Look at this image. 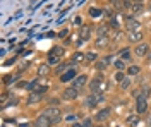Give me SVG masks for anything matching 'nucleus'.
<instances>
[{
    "label": "nucleus",
    "instance_id": "1",
    "mask_svg": "<svg viewBox=\"0 0 151 127\" xmlns=\"http://www.w3.org/2000/svg\"><path fill=\"white\" fill-rule=\"evenodd\" d=\"M43 113H45L47 117H50V120H52V126L58 124V122H60V118H62V117H60V110H58L57 107H48Z\"/></svg>",
    "mask_w": 151,
    "mask_h": 127
},
{
    "label": "nucleus",
    "instance_id": "2",
    "mask_svg": "<svg viewBox=\"0 0 151 127\" xmlns=\"http://www.w3.org/2000/svg\"><path fill=\"white\" fill-rule=\"evenodd\" d=\"M146 108H148V100H146V96H137V100H136V112L137 113H144Z\"/></svg>",
    "mask_w": 151,
    "mask_h": 127
},
{
    "label": "nucleus",
    "instance_id": "3",
    "mask_svg": "<svg viewBox=\"0 0 151 127\" xmlns=\"http://www.w3.org/2000/svg\"><path fill=\"white\" fill-rule=\"evenodd\" d=\"M50 126H52V120H50V117H47L45 113L40 115V117L35 120V127H50Z\"/></svg>",
    "mask_w": 151,
    "mask_h": 127
},
{
    "label": "nucleus",
    "instance_id": "4",
    "mask_svg": "<svg viewBox=\"0 0 151 127\" xmlns=\"http://www.w3.org/2000/svg\"><path fill=\"white\" fill-rule=\"evenodd\" d=\"M125 26H127V29L132 33V31H139L141 22H139V21H136L134 17H127V19H125Z\"/></svg>",
    "mask_w": 151,
    "mask_h": 127
},
{
    "label": "nucleus",
    "instance_id": "5",
    "mask_svg": "<svg viewBox=\"0 0 151 127\" xmlns=\"http://www.w3.org/2000/svg\"><path fill=\"white\" fill-rule=\"evenodd\" d=\"M89 89H91L93 93H98V91H103V89H105V84L101 83V77L93 79V81H91V86H89Z\"/></svg>",
    "mask_w": 151,
    "mask_h": 127
},
{
    "label": "nucleus",
    "instance_id": "6",
    "mask_svg": "<svg viewBox=\"0 0 151 127\" xmlns=\"http://www.w3.org/2000/svg\"><path fill=\"white\" fill-rule=\"evenodd\" d=\"M148 52H150V48H148L146 43H139V45L136 47V55H137V57H144V55H148Z\"/></svg>",
    "mask_w": 151,
    "mask_h": 127
},
{
    "label": "nucleus",
    "instance_id": "7",
    "mask_svg": "<svg viewBox=\"0 0 151 127\" xmlns=\"http://www.w3.org/2000/svg\"><path fill=\"white\" fill-rule=\"evenodd\" d=\"M64 98L69 100V101L76 100V98H77V89H76V88H67L65 91H64Z\"/></svg>",
    "mask_w": 151,
    "mask_h": 127
},
{
    "label": "nucleus",
    "instance_id": "8",
    "mask_svg": "<svg viewBox=\"0 0 151 127\" xmlns=\"http://www.w3.org/2000/svg\"><path fill=\"white\" fill-rule=\"evenodd\" d=\"M110 117V108H103V110H100L98 113H96V120L98 122H103V120H106V118Z\"/></svg>",
    "mask_w": 151,
    "mask_h": 127
},
{
    "label": "nucleus",
    "instance_id": "9",
    "mask_svg": "<svg viewBox=\"0 0 151 127\" xmlns=\"http://www.w3.org/2000/svg\"><path fill=\"white\" fill-rule=\"evenodd\" d=\"M76 74H77V72H76V69H69L65 74H62V76H60V79H62L64 83H67V81H70L72 77H76Z\"/></svg>",
    "mask_w": 151,
    "mask_h": 127
},
{
    "label": "nucleus",
    "instance_id": "10",
    "mask_svg": "<svg viewBox=\"0 0 151 127\" xmlns=\"http://www.w3.org/2000/svg\"><path fill=\"white\" fill-rule=\"evenodd\" d=\"M50 74V64H41L38 67V76H48Z\"/></svg>",
    "mask_w": 151,
    "mask_h": 127
},
{
    "label": "nucleus",
    "instance_id": "11",
    "mask_svg": "<svg viewBox=\"0 0 151 127\" xmlns=\"http://www.w3.org/2000/svg\"><path fill=\"white\" fill-rule=\"evenodd\" d=\"M89 36H91V29H89V28H83V29H81V33H79V38H81V41L89 39Z\"/></svg>",
    "mask_w": 151,
    "mask_h": 127
},
{
    "label": "nucleus",
    "instance_id": "12",
    "mask_svg": "<svg viewBox=\"0 0 151 127\" xmlns=\"http://www.w3.org/2000/svg\"><path fill=\"white\" fill-rule=\"evenodd\" d=\"M108 43H110V38L108 36H101V38H98V41H96V47L98 48H105Z\"/></svg>",
    "mask_w": 151,
    "mask_h": 127
},
{
    "label": "nucleus",
    "instance_id": "13",
    "mask_svg": "<svg viewBox=\"0 0 151 127\" xmlns=\"http://www.w3.org/2000/svg\"><path fill=\"white\" fill-rule=\"evenodd\" d=\"M129 38H131V41H139V39H142V33L141 31H132Z\"/></svg>",
    "mask_w": 151,
    "mask_h": 127
},
{
    "label": "nucleus",
    "instance_id": "14",
    "mask_svg": "<svg viewBox=\"0 0 151 127\" xmlns=\"http://www.w3.org/2000/svg\"><path fill=\"white\" fill-rule=\"evenodd\" d=\"M50 53L55 55V57H62V55H64V48H62V47H53V48L50 50Z\"/></svg>",
    "mask_w": 151,
    "mask_h": 127
},
{
    "label": "nucleus",
    "instance_id": "15",
    "mask_svg": "<svg viewBox=\"0 0 151 127\" xmlns=\"http://www.w3.org/2000/svg\"><path fill=\"white\" fill-rule=\"evenodd\" d=\"M40 100H41V93H31V95H29V103H36V101H40Z\"/></svg>",
    "mask_w": 151,
    "mask_h": 127
},
{
    "label": "nucleus",
    "instance_id": "16",
    "mask_svg": "<svg viewBox=\"0 0 151 127\" xmlns=\"http://www.w3.org/2000/svg\"><path fill=\"white\" fill-rule=\"evenodd\" d=\"M86 81H88V79H86V76H81V77H77V79H76V83H74V88L77 89L79 86H84Z\"/></svg>",
    "mask_w": 151,
    "mask_h": 127
},
{
    "label": "nucleus",
    "instance_id": "17",
    "mask_svg": "<svg viewBox=\"0 0 151 127\" xmlns=\"http://www.w3.org/2000/svg\"><path fill=\"white\" fill-rule=\"evenodd\" d=\"M137 122H139L137 115H131V117L127 118V126H131V127H136L137 126Z\"/></svg>",
    "mask_w": 151,
    "mask_h": 127
},
{
    "label": "nucleus",
    "instance_id": "18",
    "mask_svg": "<svg viewBox=\"0 0 151 127\" xmlns=\"http://www.w3.org/2000/svg\"><path fill=\"white\" fill-rule=\"evenodd\" d=\"M58 60H60V57H55V55L48 53V64H50V65H57V64H58Z\"/></svg>",
    "mask_w": 151,
    "mask_h": 127
},
{
    "label": "nucleus",
    "instance_id": "19",
    "mask_svg": "<svg viewBox=\"0 0 151 127\" xmlns=\"http://www.w3.org/2000/svg\"><path fill=\"white\" fill-rule=\"evenodd\" d=\"M131 9H132V12H141V10H142V4H141V2H134Z\"/></svg>",
    "mask_w": 151,
    "mask_h": 127
},
{
    "label": "nucleus",
    "instance_id": "20",
    "mask_svg": "<svg viewBox=\"0 0 151 127\" xmlns=\"http://www.w3.org/2000/svg\"><path fill=\"white\" fill-rule=\"evenodd\" d=\"M127 72H129L131 76H137V74L141 72V69L137 67V65H132V67H129V70H127Z\"/></svg>",
    "mask_w": 151,
    "mask_h": 127
},
{
    "label": "nucleus",
    "instance_id": "21",
    "mask_svg": "<svg viewBox=\"0 0 151 127\" xmlns=\"http://www.w3.org/2000/svg\"><path fill=\"white\" fill-rule=\"evenodd\" d=\"M88 62H96V59H98V55L96 53H93V52H89V53H86V57H84Z\"/></svg>",
    "mask_w": 151,
    "mask_h": 127
},
{
    "label": "nucleus",
    "instance_id": "22",
    "mask_svg": "<svg viewBox=\"0 0 151 127\" xmlns=\"http://www.w3.org/2000/svg\"><path fill=\"white\" fill-rule=\"evenodd\" d=\"M129 86H131V79L129 77H125V79L120 81V88L122 89H129Z\"/></svg>",
    "mask_w": 151,
    "mask_h": 127
},
{
    "label": "nucleus",
    "instance_id": "23",
    "mask_svg": "<svg viewBox=\"0 0 151 127\" xmlns=\"http://www.w3.org/2000/svg\"><path fill=\"white\" fill-rule=\"evenodd\" d=\"M84 57H86V55H83V53H74V55H72V62H74V64H77V62H81Z\"/></svg>",
    "mask_w": 151,
    "mask_h": 127
},
{
    "label": "nucleus",
    "instance_id": "24",
    "mask_svg": "<svg viewBox=\"0 0 151 127\" xmlns=\"http://www.w3.org/2000/svg\"><path fill=\"white\" fill-rule=\"evenodd\" d=\"M67 70V64H60V65H58V67H57V74H60V76H62V74H64V72H65Z\"/></svg>",
    "mask_w": 151,
    "mask_h": 127
},
{
    "label": "nucleus",
    "instance_id": "25",
    "mask_svg": "<svg viewBox=\"0 0 151 127\" xmlns=\"http://www.w3.org/2000/svg\"><path fill=\"white\" fill-rule=\"evenodd\" d=\"M96 33H98L100 38H101V36H106V26H100V28L96 29Z\"/></svg>",
    "mask_w": 151,
    "mask_h": 127
},
{
    "label": "nucleus",
    "instance_id": "26",
    "mask_svg": "<svg viewBox=\"0 0 151 127\" xmlns=\"http://www.w3.org/2000/svg\"><path fill=\"white\" fill-rule=\"evenodd\" d=\"M89 16L98 17V16H101V10H100V9H91V10H89Z\"/></svg>",
    "mask_w": 151,
    "mask_h": 127
},
{
    "label": "nucleus",
    "instance_id": "27",
    "mask_svg": "<svg viewBox=\"0 0 151 127\" xmlns=\"http://www.w3.org/2000/svg\"><path fill=\"white\" fill-rule=\"evenodd\" d=\"M120 55L124 57L122 60H129V57H131V53H129V50H124V52H120Z\"/></svg>",
    "mask_w": 151,
    "mask_h": 127
},
{
    "label": "nucleus",
    "instance_id": "28",
    "mask_svg": "<svg viewBox=\"0 0 151 127\" xmlns=\"http://www.w3.org/2000/svg\"><path fill=\"white\" fill-rule=\"evenodd\" d=\"M115 67H117V69H120V70H122V69L125 67V64H124V60H117V62H115Z\"/></svg>",
    "mask_w": 151,
    "mask_h": 127
},
{
    "label": "nucleus",
    "instance_id": "29",
    "mask_svg": "<svg viewBox=\"0 0 151 127\" xmlns=\"http://www.w3.org/2000/svg\"><path fill=\"white\" fill-rule=\"evenodd\" d=\"M48 103H50V107H53V105H58V100H57V98H50V100H48Z\"/></svg>",
    "mask_w": 151,
    "mask_h": 127
},
{
    "label": "nucleus",
    "instance_id": "30",
    "mask_svg": "<svg viewBox=\"0 0 151 127\" xmlns=\"http://www.w3.org/2000/svg\"><path fill=\"white\" fill-rule=\"evenodd\" d=\"M115 77H117V81L120 83L122 79H125V76H124V72H117V76H115Z\"/></svg>",
    "mask_w": 151,
    "mask_h": 127
},
{
    "label": "nucleus",
    "instance_id": "31",
    "mask_svg": "<svg viewBox=\"0 0 151 127\" xmlns=\"http://www.w3.org/2000/svg\"><path fill=\"white\" fill-rule=\"evenodd\" d=\"M47 89H48V86H40V88H38L36 91H38V93H45Z\"/></svg>",
    "mask_w": 151,
    "mask_h": 127
},
{
    "label": "nucleus",
    "instance_id": "32",
    "mask_svg": "<svg viewBox=\"0 0 151 127\" xmlns=\"http://www.w3.org/2000/svg\"><path fill=\"white\" fill-rule=\"evenodd\" d=\"M14 79H16V77H12V76H7V77L4 79V81H5V83H12Z\"/></svg>",
    "mask_w": 151,
    "mask_h": 127
},
{
    "label": "nucleus",
    "instance_id": "33",
    "mask_svg": "<svg viewBox=\"0 0 151 127\" xmlns=\"http://www.w3.org/2000/svg\"><path fill=\"white\" fill-rule=\"evenodd\" d=\"M65 34H69V31H67V29H62V31H60V36H62V38H64Z\"/></svg>",
    "mask_w": 151,
    "mask_h": 127
},
{
    "label": "nucleus",
    "instance_id": "34",
    "mask_svg": "<svg viewBox=\"0 0 151 127\" xmlns=\"http://www.w3.org/2000/svg\"><path fill=\"white\" fill-rule=\"evenodd\" d=\"M91 126V120H84V124H83V127H89Z\"/></svg>",
    "mask_w": 151,
    "mask_h": 127
},
{
    "label": "nucleus",
    "instance_id": "35",
    "mask_svg": "<svg viewBox=\"0 0 151 127\" xmlns=\"http://www.w3.org/2000/svg\"><path fill=\"white\" fill-rule=\"evenodd\" d=\"M112 59H113V57H105V62H106V64H110V62H112Z\"/></svg>",
    "mask_w": 151,
    "mask_h": 127
},
{
    "label": "nucleus",
    "instance_id": "36",
    "mask_svg": "<svg viewBox=\"0 0 151 127\" xmlns=\"http://www.w3.org/2000/svg\"><path fill=\"white\" fill-rule=\"evenodd\" d=\"M148 60H150V62H151V50H150V52H148Z\"/></svg>",
    "mask_w": 151,
    "mask_h": 127
},
{
    "label": "nucleus",
    "instance_id": "37",
    "mask_svg": "<svg viewBox=\"0 0 151 127\" xmlns=\"http://www.w3.org/2000/svg\"><path fill=\"white\" fill-rule=\"evenodd\" d=\"M19 127H29V124H21Z\"/></svg>",
    "mask_w": 151,
    "mask_h": 127
},
{
    "label": "nucleus",
    "instance_id": "38",
    "mask_svg": "<svg viewBox=\"0 0 151 127\" xmlns=\"http://www.w3.org/2000/svg\"><path fill=\"white\" fill-rule=\"evenodd\" d=\"M134 2H142V0H134Z\"/></svg>",
    "mask_w": 151,
    "mask_h": 127
},
{
    "label": "nucleus",
    "instance_id": "39",
    "mask_svg": "<svg viewBox=\"0 0 151 127\" xmlns=\"http://www.w3.org/2000/svg\"><path fill=\"white\" fill-rule=\"evenodd\" d=\"M100 127H101V126H100Z\"/></svg>",
    "mask_w": 151,
    "mask_h": 127
}]
</instances>
